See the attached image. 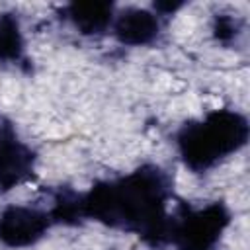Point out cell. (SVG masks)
Listing matches in <instances>:
<instances>
[{
  "label": "cell",
  "instance_id": "6da1fadb",
  "mask_svg": "<svg viewBox=\"0 0 250 250\" xmlns=\"http://www.w3.org/2000/svg\"><path fill=\"white\" fill-rule=\"evenodd\" d=\"M166 182L156 168H141L117 182L94 186L82 195L84 217L123 227L158 242L168 234Z\"/></svg>",
  "mask_w": 250,
  "mask_h": 250
},
{
  "label": "cell",
  "instance_id": "277c9868",
  "mask_svg": "<svg viewBox=\"0 0 250 250\" xmlns=\"http://www.w3.org/2000/svg\"><path fill=\"white\" fill-rule=\"evenodd\" d=\"M47 227V215L37 209L14 205L0 213V240L10 248H25L37 242Z\"/></svg>",
  "mask_w": 250,
  "mask_h": 250
},
{
  "label": "cell",
  "instance_id": "8992f818",
  "mask_svg": "<svg viewBox=\"0 0 250 250\" xmlns=\"http://www.w3.org/2000/svg\"><path fill=\"white\" fill-rule=\"evenodd\" d=\"M113 31L125 45H146L158 35V20L146 10L129 8L115 18Z\"/></svg>",
  "mask_w": 250,
  "mask_h": 250
},
{
  "label": "cell",
  "instance_id": "7a4b0ae2",
  "mask_svg": "<svg viewBox=\"0 0 250 250\" xmlns=\"http://www.w3.org/2000/svg\"><path fill=\"white\" fill-rule=\"evenodd\" d=\"M248 139V123L236 111H213L186 125L178 135V150L188 168L203 172L238 150Z\"/></svg>",
  "mask_w": 250,
  "mask_h": 250
},
{
  "label": "cell",
  "instance_id": "5b68a950",
  "mask_svg": "<svg viewBox=\"0 0 250 250\" xmlns=\"http://www.w3.org/2000/svg\"><path fill=\"white\" fill-rule=\"evenodd\" d=\"M33 170V154L12 131L0 133V191L21 184Z\"/></svg>",
  "mask_w": 250,
  "mask_h": 250
},
{
  "label": "cell",
  "instance_id": "ba28073f",
  "mask_svg": "<svg viewBox=\"0 0 250 250\" xmlns=\"http://www.w3.org/2000/svg\"><path fill=\"white\" fill-rule=\"evenodd\" d=\"M21 49V37L18 23L4 16L0 18V59H16Z\"/></svg>",
  "mask_w": 250,
  "mask_h": 250
},
{
  "label": "cell",
  "instance_id": "52a82bcc",
  "mask_svg": "<svg viewBox=\"0 0 250 250\" xmlns=\"http://www.w3.org/2000/svg\"><path fill=\"white\" fill-rule=\"evenodd\" d=\"M68 18L74 27L86 35L107 29L113 21V6L109 2H74L68 6Z\"/></svg>",
  "mask_w": 250,
  "mask_h": 250
},
{
  "label": "cell",
  "instance_id": "3957f363",
  "mask_svg": "<svg viewBox=\"0 0 250 250\" xmlns=\"http://www.w3.org/2000/svg\"><path fill=\"white\" fill-rule=\"evenodd\" d=\"M229 223V213L221 203L184 215L172 225V236L180 250H211Z\"/></svg>",
  "mask_w": 250,
  "mask_h": 250
},
{
  "label": "cell",
  "instance_id": "9c48e42d",
  "mask_svg": "<svg viewBox=\"0 0 250 250\" xmlns=\"http://www.w3.org/2000/svg\"><path fill=\"white\" fill-rule=\"evenodd\" d=\"M53 215L59 221H76L78 217H84L82 209V197L76 195H61L55 203Z\"/></svg>",
  "mask_w": 250,
  "mask_h": 250
}]
</instances>
